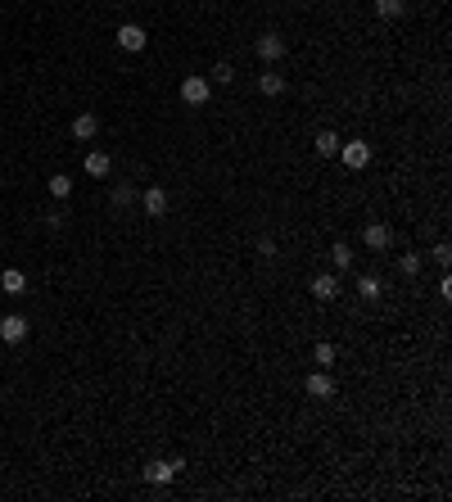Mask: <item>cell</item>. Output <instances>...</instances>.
I'll list each match as a JSON object with an SVG mask.
<instances>
[{"label":"cell","instance_id":"cell-11","mask_svg":"<svg viewBox=\"0 0 452 502\" xmlns=\"http://www.w3.org/2000/svg\"><path fill=\"white\" fill-rule=\"evenodd\" d=\"M86 172H91V177H109V172H113V159H109V154H104V150H91V154H86Z\"/></svg>","mask_w":452,"mask_h":502},{"label":"cell","instance_id":"cell-5","mask_svg":"<svg viewBox=\"0 0 452 502\" xmlns=\"http://www.w3.org/2000/svg\"><path fill=\"white\" fill-rule=\"evenodd\" d=\"M145 41H150V36H145V27H140V23H122L118 27V45L127 55H140V50H145Z\"/></svg>","mask_w":452,"mask_h":502},{"label":"cell","instance_id":"cell-25","mask_svg":"<svg viewBox=\"0 0 452 502\" xmlns=\"http://www.w3.org/2000/svg\"><path fill=\"white\" fill-rule=\"evenodd\" d=\"M258 258H276V240H272V236L258 240Z\"/></svg>","mask_w":452,"mask_h":502},{"label":"cell","instance_id":"cell-24","mask_svg":"<svg viewBox=\"0 0 452 502\" xmlns=\"http://www.w3.org/2000/svg\"><path fill=\"white\" fill-rule=\"evenodd\" d=\"M213 82H217V86L235 82V69H231V64H213Z\"/></svg>","mask_w":452,"mask_h":502},{"label":"cell","instance_id":"cell-1","mask_svg":"<svg viewBox=\"0 0 452 502\" xmlns=\"http://www.w3.org/2000/svg\"><path fill=\"white\" fill-rule=\"evenodd\" d=\"M186 471V457H168V461H150L145 466V480L150 485H172V480Z\"/></svg>","mask_w":452,"mask_h":502},{"label":"cell","instance_id":"cell-19","mask_svg":"<svg viewBox=\"0 0 452 502\" xmlns=\"http://www.w3.org/2000/svg\"><path fill=\"white\" fill-rule=\"evenodd\" d=\"M402 9H407L402 0H376V14L380 18H402Z\"/></svg>","mask_w":452,"mask_h":502},{"label":"cell","instance_id":"cell-9","mask_svg":"<svg viewBox=\"0 0 452 502\" xmlns=\"http://www.w3.org/2000/svg\"><path fill=\"white\" fill-rule=\"evenodd\" d=\"M168 204H172V199H168V190H163V186H150L145 195H140V208H145V217H163V213H168Z\"/></svg>","mask_w":452,"mask_h":502},{"label":"cell","instance_id":"cell-20","mask_svg":"<svg viewBox=\"0 0 452 502\" xmlns=\"http://www.w3.org/2000/svg\"><path fill=\"white\" fill-rule=\"evenodd\" d=\"M430 258H435V263H439V267L448 272V267H452V245H448V240H439V245L430 249Z\"/></svg>","mask_w":452,"mask_h":502},{"label":"cell","instance_id":"cell-13","mask_svg":"<svg viewBox=\"0 0 452 502\" xmlns=\"http://www.w3.org/2000/svg\"><path fill=\"white\" fill-rule=\"evenodd\" d=\"M0 289H5V294H14V299H18V294H27V276L18 272V267H9V272L0 276Z\"/></svg>","mask_w":452,"mask_h":502},{"label":"cell","instance_id":"cell-10","mask_svg":"<svg viewBox=\"0 0 452 502\" xmlns=\"http://www.w3.org/2000/svg\"><path fill=\"white\" fill-rule=\"evenodd\" d=\"M312 294H316V303H330V299L340 294V276H335V272L312 276Z\"/></svg>","mask_w":452,"mask_h":502},{"label":"cell","instance_id":"cell-23","mask_svg":"<svg viewBox=\"0 0 452 502\" xmlns=\"http://www.w3.org/2000/svg\"><path fill=\"white\" fill-rule=\"evenodd\" d=\"M131 199H136V190H131V186H113V208H127Z\"/></svg>","mask_w":452,"mask_h":502},{"label":"cell","instance_id":"cell-15","mask_svg":"<svg viewBox=\"0 0 452 502\" xmlns=\"http://www.w3.org/2000/svg\"><path fill=\"white\" fill-rule=\"evenodd\" d=\"M358 294H362V299H367V303H376V299L384 294V285H380V276H371V272H367V276H358Z\"/></svg>","mask_w":452,"mask_h":502},{"label":"cell","instance_id":"cell-3","mask_svg":"<svg viewBox=\"0 0 452 502\" xmlns=\"http://www.w3.org/2000/svg\"><path fill=\"white\" fill-rule=\"evenodd\" d=\"M340 159H344V168L362 172V168L371 163V145H367V141H349V145H340Z\"/></svg>","mask_w":452,"mask_h":502},{"label":"cell","instance_id":"cell-12","mask_svg":"<svg viewBox=\"0 0 452 502\" xmlns=\"http://www.w3.org/2000/svg\"><path fill=\"white\" fill-rule=\"evenodd\" d=\"M73 136L77 141H95L100 136V118H95V113H82V118L73 122Z\"/></svg>","mask_w":452,"mask_h":502},{"label":"cell","instance_id":"cell-16","mask_svg":"<svg viewBox=\"0 0 452 502\" xmlns=\"http://www.w3.org/2000/svg\"><path fill=\"white\" fill-rule=\"evenodd\" d=\"M340 136H335V131H316V154H321V159H335V154H340Z\"/></svg>","mask_w":452,"mask_h":502},{"label":"cell","instance_id":"cell-2","mask_svg":"<svg viewBox=\"0 0 452 502\" xmlns=\"http://www.w3.org/2000/svg\"><path fill=\"white\" fill-rule=\"evenodd\" d=\"M208 95H213V82H208V77H186V82H181V100L186 104H208Z\"/></svg>","mask_w":452,"mask_h":502},{"label":"cell","instance_id":"cell-14","mask_svg":"<svg viewBox=\"0 0 452 502\" xmlns=\"http://www.w3.org/2000/svg\"><path fill=\"white\" fill-rule=\"evenodd\" d=\"M330 267H335V272H349V267H353V249L344 245V240H335V245H330Z\"/></svg>","mask_w":452,"mask_h":502},{"label":"cell","instance_id":"cell-8","mask_svg":"<svg viewBox=\"0 0 452 502\" xmlns=\"http://www.w3.org/2000/svg\"><path fill=\"white\" fill-rule=\"evenodd\" d=\"M0 340L5 344H23L27 340V317H18V313L0 317Z\"/></svg>","mask_w":452,"mask_h":502},{"label":"cell","instance_id":"cell-22","mask_svg":"<svg viewBox=\"0 0 452 502\" xmlns=\"http://www.w3.org/2000/svg\"><path fill=\"white\" fill-rule=\"evenodd\" d=\"M312 362H316V366H330V362H335V344H326V340H321V344L312 349Z\"/></svg>","mask_w":452,"mask_h":502},{"label":"cell","instance_id":"cell-6","mask_svg":"<svg viewBox=\"0 0 452 502\" xmlns=\"http://www.w3.org/2000/svg\"><path fill=\"white\" fill-rule=\"evenodd\" d=\"M362 245L376 249V254H384V249L393 245V227H384V222H371V227L362 231Z\"/></svg>","mask_w":452,"mask_h":502},{"label":"cell","instance_id":"cell-7","mask_svg":"<svg viewBox=\"0 0 452 502\" xmlns=\"http://www.w3.org/2000/svg\"><path fill=\"white\" fill-rule=\"evenodd\" d=\"M303 389H307V399H335V380L326 375V366H316V371L307 375Z\"/></svg>","mask_w":452,"mask_h":502},{"label":"cell","instance_id":"cell-21","mask_svg":"<svg viewBox=\"0 0 452 502\" xmlns=\"http://www.w3.org/2000/svg\"><path fill=\"white\" fill-rule=\"evenodd\" d=\"M50 195H54V199H68V195H73V181L64 177V172H59V177H50Z\"/></svg>","mask_w":452,"mask_h":502},{"label":"cell","instance_id":"cell-18","mask_svg":"<svg viewBox=\"0 0 452 502\" xmlns=\"http://www.w3.org/2000/svg\"><path fill=\"white\" fill-rule=\"evenodd\" d=\"M421 267H425V258H421V254H398V272L407 276V281H416Z\"/></svg>","mask_w":452,"mask_h":502},{"label":"cell","instance_id":"cell-4","mask_svg":"<svg viewBox=\"0 0 452 502\" xmlns=\"http://www.w3.org/2000/svg\"><path fill=\"white\" fill-rule=\"evenodd\" d=\"M285 50H290V45H285V36H281V32H263V36H258V55H263L267 64H281V59H285Z\"/></svg>","mask_w":452,"mask_h":502},{"label":"cell","instance_id":"cell-17","mask_svg":"<svg viewBox=\"0 0 452 502\" xmlns=\"http://www.w3.org/2000/svg\"><path fill=\"white\" fill-rule=\"evenodd\" d=\"M258 91L276 100V95H285V77L281 73H263V77H258Z\"/></svg>","mask_w":452,"mask_h":502}]
</instances>
